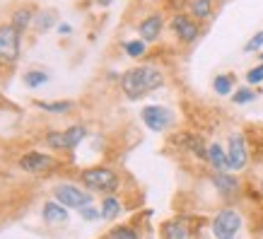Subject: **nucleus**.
<instances>
[{"label": "nucleus", "instance_id": "7c9ffc66", "mask_svg": "<svg viewBox=\"0 0 263 239\" xmlns=\"http://www.w3.org/2000/svg\"><path fill=\"white\" fill-rule=\"evenodd\" d=\"M258 58H261V61H263V51H261V53H258Z\"/></svg>", "mask_w": 263, "mask_h": 239}, {"label": "nucleus", "instance_id": "dca6fc26", "mask_svg": "<svg viewBox=\"0 0 263 239\" xmlns=\"http://www.w3.org/2000/svg\"><path fill=\"white\" fill-rule=\"evenodd\" d=\"M162 239H191V230L183 220H169L162 225Z\"/></svg>", "mask_w": 263, "mask_h": 239}, {"label": "nucleus", "instance_id": "4468645a", "mask_svg": "<svg viewBox=\"0 0 263 239\" xmlns=\"http://www.w3.org/2000/svg\"><path fill=\"white\" fill-rule=\"evenodd\" d=\"M208 162L215 172H227L230 169V159H227V148H222L220 143L208 145Z\"/></svg>", "mask_w": 263, "mask_h": 239}, {"label": "nucleus", "instance_id": "5701e85b", "mask_svg": "<svg viewBox=\"0 0 263 239\" xmlns=\"http://www.w3.org/2000/svg\"><path fill=\"white\" fill-rule=\"evenodd\" d=\"M123 51H126L130 58H143L145 53H147V41H145V39L123 41Z\"/></svg>", "mask_w": 263, "mask_h": 239}, {"label": "nucleus", "instance_id": "6e6552de", "mask_svg": "<svg viewBox=\"0 0 263 239\" xmlns=\"http://www.w3.org/2000/svg\"><path fill=\"white\" fill-rule=\"evenodd\" d=\"M227 159H230L232 172H241L249 164V150H247V138L244 133H232L230 143H227Z\"/></svg>", "mask_w": 263, "mask_h": 239}, {"label": "nucleus", "instance_id": "393cba45", "mask_svg": "<svg viewBox=\"0 0 263 239\" xmlns=\"http://www.w3.org/2000/svg\"><path fill=\"white\" fill-rule=\"evenodd\" d=\"M109 239H140V237H138V232L133 230V227L119 225V227H111V230H109Z\"/></svg>", "mask_w": 263, "mask_h": 239}, {"label": "nucleus", "instance_id": "a878e982", "mask_svg": "<svg viewBox=\"0 0 263 239\" xmlns=\"http://www.w3.org/2000/svg\"><path fill=\"white\" fill-rule=\"evenodd\" d=\"M261 51H263V29L256 32L254 36L244 44V53H261Z\"/></svg>", "mask_w": 263, "mask_h": 239}, {"label": "nucleus", "instance_id": "ddd939ff", "mask_svg": "<svg viewBox=\"0 0 263 239\" xmlns=\"http://www.w3.org/2000/svg\"><path fill=\"white\" fill-rule=\"evenodd\" d=\"M213 186L222 198H232V196L239 193V179L234 174H227V172H215L213 174Z\"/></svg>", "mask_w": 263, "mask_h": 239}, {"label": "nucleus", "instance_id": "2eb2a0df", "mask_svg": "<svg viewBox=\"0 0 263 239\" xmlns=\"http://www.w3.org/2000/svg\"><path fill=\"white\" fill-rule=\"evenodd\" d=\"M34 17H36V12H34L29 5H22V8H17L15 12L10 15V24H12L20 34H24L29 29V24L34 22Z\"/></svg>", "mask_w": 263, "mask_h": 239}, {"label": "nucleus", "instance_id": "412c9836", "mask_svg": "<svg viewBox=\"0 0 263 239\" xmlns=\"http://www.w3.org/2000/svg\"><path fill=\"white\" fill-rule=\"evenodd\" d=\"M34 106L41 109V112H46V114H68V112L75 109V104L72 102H41V99H36Z\"/></svg>", "mask_w": 263, "mask_h": 239}, {"label": "nucleus", "instance_id": "cd10ccee", "mask_svg": "<svg viewBox=\"0 0 263 239\" xmlns=\"http://www.w3.org/2000/svg\"><path fill=\"white\" fill-rule=\"evenodd\" d=\"M261 82H263V61L256 65V68H251V70L247 72V85L254 87V85H261Z\"/></svg>", "mask_w": 263, "mask_h": 239}, {"label": "nucleus", "instance_id": "bb28decb", "mask_svg": "<svg viewBox=\"0 0 263 239\" xmlns=\"http://www.w3.org/2000/svg\"><path fill=\"white\" fill-rule=\"evenodd\" d=\"M78 213H80V217H82V220H87V223L102 220V208H95L92 203H89V206H82Z\"/></svg>", "mask_w": 263, "mask_h": 239}, {"label": "nucleus", "instance_id": "9b49d317", "mask_svg": "<svg viewBox=\"0 0 263 239\" xmlns=\"http://www.w3.org/2000/svg\"><path fill=\"white\" fill-rule=\"evenodd\" d=\"M162 29H164V17L160 12H155V15H147L143 22L138 24V34H140V39H145L147 44L160 39Z\"/></svg>", "mask_w": 263, "mask_h": 239}, {"label": "nucleus", "instance_id": "f257e3e1", "mask_svg": "<svg viewBox=\"0 0 263 239\" xmlns=\"http://www.w3.org/2000/svg\"><path fill=\"white\" fill-rule=\"evenodd\" d=\"M164 85V75L155 65H136L121 75V89L128 99H143Z\"/></svg>", "mask_w": 263, "mask_h": 239}, {"label": "nucleus", "instance_id": "20e7f679", "mask_svg": "<svg viewBox=\"0 0 263 239\" xmlns=\"http://www.w3.org/2000/svg\"><path fill=\"white\" fill-rule=\"evenodd\" d=\"M140 119L147 128H150L152 133H164L169 128L174 126V112L169 109V106H162V104H150V106H143V112H140Z\"/></svg>", "mask_w": 263, "mask_h": 239}, {"label": "nucleus", "instance_id": "39448f33", "mask_svg": "<svg viewBox=\"0 0 263 239\" xmlns=\"http://www.w3.org/2000/svg\"><path fill=\"white\" fill-rule=\"evenodd\" d=\"M210 230L215 239H237V232L241 230V215L234 208H224L213 217Z\"/></svg>", "mask_w": 263, "mask_h": 239}, {"label": "nucleus", "instance_id": "7ed1b4c3", "mask_svg": "<svg viewBox=\"0 0 263 239\" xmlns=\"http://www.w3.org/2000/svg\"><path fill=\"white\" fill-rule=\"evenodd\" d=\"M22 53V34L12 24H0V63L15 65Z\"/></svg>", "mask_w": 263, "mask_h": 239}, {"label": "nucleus", "instance_id": "6ab92c4d", "mask_svg": "<svg viewBox=\"0 0 263 239\" xmlns=\"http://www.w3.org/2000/svg\"><path fill=\"white\" fill-rule=\"evenodd\" d=\"M48 80H51V78H48L46 70H27L22 75V85L27 89H39L41 85H46Z\"/></svg>", "mask_w": 263, "mask_h": 239}, {"label": "nucleus", "instance_id": "f8f14e48", "mask_svg": "<svg viewBox=\"0 0 263 239\" xmlns=\"http://www.w3.org/2000/svg\"><path fill=\"white\" fill-rule=\"evenodd\" d=\"M41 217H44L46 225H65L68 217H70V213H68V208H65L63 203H58V200L53 198V200H46V203L41 206Z\"/></svg>", "mask_w": 263, "mask_h": 239}, {"label": "nucleus", "instance_id": "1a4fd4ad", "mask_svg": "<svg viewBox=\"0 0 263 239\" xmlns=\"http://www.w3.org/2000/svg\"><path fill=\"white\" fill-rule=\"evenodd\" d=\"M172 29H174V34L179 36V41H183V44H193V41L200 36L198 22H196L191 15H183V12L172 17Z\"/></svg>", "mask_w": 263, "mask_h": 239}, {"label": "nucleus", "instance_id": "2f4dec72", "mask_svg": "<svg viewBox=\"0 0 263 239\" xmlns=\"http://www.w3.org/2000/svg\"><path fill=\"white\" fill-rule=\"evenodd\" d=\"M261 193H263V181H261Z\"/></svg>", "mask_w": 263, "mask_h": 239}, {"label": "nucleus", "instance_id": "a211bd4d", "mask_svg": "<svg viewBox=\"0 0 263 239\" xmlns=\"http://www.w3.org/2000/svg\"><path fill=\"white\" fill-rule=\"evenodd\" d=\"M56 10H41V12H36V17H34V27H36V32L39 34H46L51 27H56Z\"/></svg>", "mask_w": 263, "mask_h": 239}, {"label": "nucleus", "instance_id": "0eeeda50", "mask_svg": "<svg viewBox=\"0 0 263 239\" xmlns=\"http://www.w3.org/2000/svg\"><path fill=\"white\" fill-rule=\"evenodd\" d=\"M53 198H56L58 203H63L65 208L80 210L82 206H89V203H92V193L82 191L80 186H75V183H58L56 189H53Z\"/></svg>", "mask_w": 263, "mask_h": 239}, {"label": "nucleus", "instance_id": "aec40b11", "mask_svg": "<svg viewBox=\"0 0 263 239\" xmlns=\"http://www.w3.org/2000/svg\"><path fill=\"white\" fill-rule=\"evenodd\" d=\"M213 89H215V95H220V97H230L232 89H234V75H232V72L215 75V80H213Z\"/></svg>", "mask_w": 263, "mask_h": 239}, {"label": "nucleus", "instance_id": "c756f323", "mask_svg": "<svg viewBox=\"0 0 263 239\" xmlns=\"http://www.w3.org/2000/svg\"><path fill=\"white\" fill-rule=\"evenodd\" d=\"M111 3H114V0H97V5H99V8H109Z\"/></svg>", "mask_w": 263, "mask_h": 239}, {"label": "nucleus", "instance_id": "f3484780", "mask_svg": "<svg viewBox=\"0 0 263 239\" xmlns=\"http://www.w3.org/2000/svg\"><path fill=\"white\" fill-rule=\"evenodd\" d=\"M213 10H215L213 0H189V12L196 20H203V22L213 20Z\"/></svg>", "mask_w": 263, "mask_h": 239}, {"label": "nucleus", "instance_id": "9d476101", "mask_svg": "<svg viewBox=\"0 0 263 239\" xmlns=\"http://www.w3.org/2000/svg\"><path fill=\"white\" fill-rule=\"evenodd\" d=\"M56 164L53 162V157L48 155V152H24L22 157H20V167H22V172H27V174H41V172H46V169H51Z\"/></svg>", "mask_w": 263, "mask_h": 239}, {"label": "nucleus", "instance_id": "423d86ee", "mask_svg": "<svg viewBox=\"0 0 263 239\" xmlns=\"http://www.w3.org/2000/svg\"><path fill=\"white\" fill-rule=\"evenodd\" d=\"M85 136H87V128L85 126H70L65 131H48L46 145L51 150H75L85 140Z\"/></svg>", "mask_w": 263, "mask_h": 239}, {"label": "nucleus", "instance_id": "4be33fe9", "mask_svg": "<svg viewBox=\"0 0 263 239\" xmlns=\"http://www.w3.org/2000/svg\"><path fill=\"white\" fill-rule=\"evenodd\" d=\"M121 215V200L111 193H106V198L102 200V220H114Z\"/></svg>", "mask_w": 263, "mask_h": 239}, {"label": "nucleus", "instance_id": "c85d7f7f", "mask_svg": "<svg viewBox=\"0 0 263 239\" xmlns=\"http://www.w3.org/2000/svg\"><path fill=\"white\" fill-rule=\"evenodd\" d=\"M56 29H58V34H72V27L68 22H61V24H56Z\"/></svg>", "mask_w": 263, "mask_h": 239}, {"label": "nucleus", "instance_id": "b1692460", "mask_svg": "<svg viewBox=\"0 0 263 239\" xmlns=\"http://www.w3.org/2000/svg\"><path fill=\"white\" fill-rule=\"evenodd\" d=\"M230 97H232V102L241 106V104H251V102H254L256 97H258V92H256V89H251V87H239L234 95H230Z\"/></svg>", "mask_w": 263, "mask_h": 239}, {"label": "nucleus", "instance_id": "f03ea898", "mask_svg": "<svg viewBox=\"0 0 263 239\" xmlns=\"http://www.w3.org/2000/svg\"><path fill=\"white\" fill-rule=\"evenodd\" d=\"M80 181L89 191H102V193H114L119 189V174L109 167H89L80 174Z\"/></svg>", "mask_w": 263, "mask_h": 239}]
</instances>
